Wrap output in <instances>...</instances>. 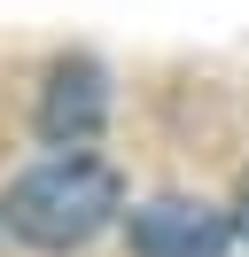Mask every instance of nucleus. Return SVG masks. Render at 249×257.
Instances as JSON below:
<instances>
[{"label":"nucleus","mask_w":249,"mask_h":257,"mask_svg":"<svg viewBox=\"0 0 249 257\" xmlns=\"http://www.w3.org/2000/svg\"><path fill=\"white\" fill-rule=\"evenodd\" d=\"M101 117H109V78H101V63L62 55V63L47 70V86H39V133H47L55 148H86L93 133H101Z\"/></svg>","instance_id":"3"},{"label":"nucleus","mask_w":249,"mask_h":257,"mask_svg":"<svg viewBox=\"0 0 249 257\" xmlns=\"http://www.w3.org/2000/svg\"><path fill=\"white\" fill-rule=\"evenodd\" d=\"M233 241V218L195 195H156L133 210V249L140 257H218Z\"/></svg>","instance_id":"2"},{"label":"nucleus","mask_w":249,"mask_h":257,"mask_svg":"<svg viewBox=\"0 0 249 257\" xmlns=\"http://www.w3.org/2000/svg\"><path fill=\"white\" fill-rule=\"evenodd\" d=\"M0 218L31 249H78V241H93L117 218V172L93 164V156H55V164H39V172H24L8 187Z\"/></svg>","instance_id":"1"},{"label":"nucleus","mask_w":249,"mask_h":257,"mask_svg":"<svg viewBox=\"0 0 249 257\" xmlns=\"http://www.w3.org/2000/svg\"><path fill=\"white\" fill-rule=\"evenodd\" d=\"M233 234H249V179H241V195H233Z\"/></svg>","instance_id":"4"}]
</instances>
